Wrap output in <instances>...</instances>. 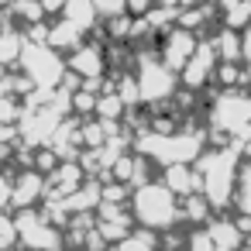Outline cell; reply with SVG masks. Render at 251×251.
Masks as SVG:
<instances>
[{"instance_id":"6da1fadb","label":"cell","mask_w":251,"mask_h":251,"mask_svg":"<svg viewBox=\"0 0 251 251\" xmlns=\"http://www.w3.org/2000/svg\"><path fill=\"white\" fill-rule=\"evenodd\" d=\"M241 145H213L206 148L193 172L200 182V196L206 200L210 210H227L234 203V189H237V176H241Z\"/></svg>"},{"instance_id":"7a4b0ae2","label":"cell","mask_w":251,"mask_h":251,"mask_svg":"<svg viewBox=\"0 0 251 251\" xmlns=\"http://www.w3.org/2000/svg\"><path fill=\"white\" fill-rule=\"evenodd\" d=\"M210 134L220 145H251V93L220 90L210 103Z\"/></svg>"},{"instance_id":"3957f363","label":"cell","mask_w":251,"mask_h":251,"mask_svg":"<svg viewBox=\"0 0 251 251\" xmlns=\"http://www.w3.org/2000/svg\"><path fill=\"white\" fill-rule=\"evenodd\" d=\"M131 213L148 234H162L179 224V196L165 189V182H145L131 196Z\"/></svg>"},{"instance_id":"277c9868","label":"cell","mask_w":251,"mask_h":251,"mask_svg":"<svg viewBox=\"0 0 251 251\" xmlns=\"http://www.w3.org/2000/svg\"><path fill=\"white\" fill-rule=\"evenodd\" d=\"M134 86H138V100L141 103H169L176 97V90H179L176 73L158 59V52H141L138 55Z\"/></svg>"},{"instance_id":"5b68a950","label":"cell","mask_w":251,"mask_h":251,"mask_svg":"<svg viewBox=\"0 0 251 251\" xmlns=\"http://www.w3.org/2000/svg\"><path fill=\"white\" fill-rule=\"evenodd\" d=\"M21 66H25L28 79L38 83L42 90H52V86L62 79V73H66L62 59H59L49 45H25V49H21Z\"/></svg>"},{"instance_id":"8992f818","label":"cell","mask_w":251,"mask_h":251,"mask_svg":"<svg viewBox=\"0 0 251 251\" xmlns=\"http://www.w3.org/2000/svg\"><path fill=\"white\" fill-rule=\"evenodd\" d=\"M196 45H200V38H196L193 31H186V28L176 25V28H169V31L158 38V59H162L172 73H182L186 62L193 59Z\"/></svg>"},{"instance_id":"52a82bcc","label":"cell","mask_w":251,"mask_h":251,"mask_svg":"<svg viewBox=\"0 0 251 251\" xmlns=\"http://www.w3.org/2000/svg\"><path fill=\"white\" fill-rule=\"evenodd\" d=\"M217 66H220V59H217V52H213L210 38H206V42H200V45H196V52H193V59L186 62V69L179 73V76H182V86H186V90H203L206 83H213V79H217Z\"/></svg>"},{"instance_id":"ba28073f","label":"cell","mask_w":251,"mask_h":251,"mask_svg":"<svg viewBox=\"0 0 251 251\" xmlns=\"http://www.w3.org/2000/svg\"><path fill=\"white\" fill-rule=\"evenodd\" d=\"M14 227H18V237L28 244V248H35V251H59V234L52 230V224L49 220H42V217H35V213H21L18 220H14Z\"/></svg>"},{"instance_id":"9c48e42d","label":"cell","mask_w":251,"mask_h":251,"mask_svg":"<svg viewBox=\"0 0 251 251\" xmlns=\"http://www.w3.org/2000/svg\"><path fill=\"white\" fill-rule=\"evenodd\" d=\"M69 69H76L86 79V86H93L103 76V69H107V55H103L100 45H79L73 52V59H69Z\"/></svg>"},{"instance_id":"30bf717a","label":"cell","mask_w":251,"mask_h":251,"mask_svg":"<svg viewBox=\"0 0 251 251\" xmlns=\"http://www.w3.org/2000/svg\"><path fill=\"white\" fill-rule=\"evenodd\" d=\"M42 193H45L42 176H38V172H25V176L18 179V186H11V203H18V206H25V210H28Z\"/></svg>"},{"instance_id":"8fae6325","label":"cell","mask_w":251,"mask_h":251,"mask_svg":"<svg viewBox=\"0 0 251 251\" xmlns=\"http://www.w3.org/2000/svg\"><path fill=\"white\" fill-rule=\"evenodd\" d=\"M62 14H66V21H69L79 35H86V31L97 25V4H66Z\"/></svg>"},{"instance_id":"7c38bea8","label":"cell","mask_w":251,"mask_h":251,"mask_svg":"<svg viewBox=\"0 0 251 251\" xmlns=\"http://www.w3.org/2000/svg\"><path fill=\"white\" fill-rule=\"evenodd\" d=\"M79 38H83V35H79L69 21H59V25L45 35V42H49L52 52H55V49H79Z\"/></svg>"},{"instance_id":"4fadbf2b","label":"cell","mask_w":251,"mask_h":251,"mask_svg":"<svg viewBox=\"0 0 251 251\" xmlns=\"http://www.w3.org/2000/svg\"><path fill=\"white\" fill-rule=\"evenodd\" d=\"M220 28H227V31H248L251 28V4H230V7H224V21H220Z\"/></svg>"},{"instance_id":"5bb4252c","label":"cell","mask_w":251,"mask_h":251,"mask_svg":"<svg viewBox=\"0 0 251 251\" xmlns=\"http://www.w3.org/2000/svg\"><path fill=\"white\" fill-rule=\"evenodd\" d=\"M114 251H162V248H158V237H155V234L138 230V234H127Z\"/></svg>"},{"instance_id":"9a60e30c","label":"cell","mask_w":251,"mask_h":251,"mask_svg":"<svg viewBox=\"0 0 251 251\" xmlns=\"http://www.w3.org/2000/svg\"><path fill=\"white\" fill-rule=\"evenodd\" d=\"M21 55V38L14 31H0V62H11Z\"/></svg>"},{"instance_id":"2e32d148","label":"cell","mask_w":251,"mask_h":251,"mask_svg":"<svg viewBox=\"0 0 251 251\" xmlns=\"http://www.w3.org/2000/svg\"><path fill=\"white\" fill-rule=\"evenodd\" d=\"M186 251H224V248H217V244L206 237V230H193L189 241H186Z\"/></svg>"},{"instance_id":"e0dca14e","label":"cell","mask_w":251,"mask_h":251,"mask_svg":"<svg viewBox=\"0 0 251 251\" xmlns=\"http://www.w3.org/2000/svg\"><path fill=\"white\" fill-rule=\"evenodd\" d=\"M14 241H18V227H14V220L0 217V248L11 251V244H14Z\"/></svg>"},{"instance_id":"ac0fdd59","label":"cell","mask_w":251,"mask_h":251,"mask_svg":"<svg viewBox=\"0 0 251 251\" xmlns=\"http://www.w3.org/2000/svg\"><path fill=\"white\" fill-rule=\"evenodd\" d=\"M241 62H248V66H251V28H248V31H241Z\"/></svg>"},{"instance_id":"d6986e66","label":"cell","mask_w":251,"mask_h":251,"mask_svg":"<svg viewBox=\"0 0 251 251\" xmlns=\"http://www.w3.org/2000/svg\"><path fill=\"white\" fill-rule=\"evenodd\" d=\"M11 203V182H7V176L0 172V206H7Z\"/></svg>"},{"instance_id":"ffe728a7","label":"cell","mask_w":251,"mask_h":251,"mask_svg":"<svg viewBox=\"0 0 251 251\" xmlns=\"http://www.w3.org/2000/svg\"><path fill=\"white\" fill-rule=\"evenodd\" d=\"M11 117H14V100L0 97V121H11Z\"/></svg>"},{"instance_id":"44dd1931","label":"cell","mask_w":251,"mask_h":251,"mask_svg":"<svg viewBox=\"0 0 251 251\" xmlns=\"http://www.w3.org/2000/svg\"><path fill=\"white\" fill-rule=\"evenodd\" d=\"M244 251H251V227L244 230Z\"/></svg>"}]
</instances>
